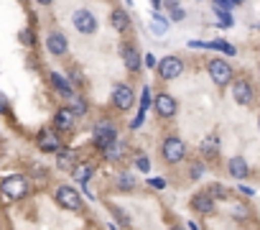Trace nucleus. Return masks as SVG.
Returning a JSON list of instances; mask_svg holds the SVG:
<instances>
[{"mask_svg": "<svg viewBox=\"0 0 260 230\" xmlns=\"http://www.w3.org/2000/svg\"><path fill=\"white\" fill-rule=\"evenodd\" d=\"M153 105H156V112L161 115V118H174L176 115V110H179V105H176V100L171 97V95H166V92H161V95H156V100H153Z\"/></svg>", "mask_w": 260, "mask_h": 230, "instance_id": "f8f14e48", "label": "nucleus"}, {"mask_svg": "<svg viewBox=\"0 0 260 230\" xmlns=\"http://www.w3.org/2000/svg\"><path fill=\"white\" fill-rule=\"evenodd\" d=\"M112 215L117 217V222H120L122 227H127V225H130V220H127V215H125L122 210H117V207H112Z\"/></svg>", "mask_w": 260, "mask_h": 230, "instance_id": "cd10ccee", "label": "nucleus"}, {"mask_svg": "<svg viewBox=\"0 0 260 230\" xmlns=\"http://www.w3.org/2000/svg\"><path fill=\"white\" fill-rule=\"evenodd\" d=\"M143 64H146V67H158V62H156V56H153V54H146Z\"/></svg>", "mask_w": 260, "mask_h": 230, "instance_id": "2f4dec72", "label": "nucleus"}, {"mask_svg": "<svg viewBox=\"0 0 260 230\" xmlns=\"http://www.w3.org/2000/svg\"><path fill=\"white\" fill-rule=\"evenodd\" d=\"M110 23H112V28H115L117 34H127V31H130V16H127V11L115 8V11L110 13Z\"/></svg>", "mask_w": 260, "mask_h": 230, "instance_id": "f3484780", "label": "nucleus"}, {"mask_svg": "<svg viewBox=\"0 0 260 230\" xmlns=\"http://www.w3.org/2000/svg\"><path fill=\"white\" fill-rule=\"evenodd\" d=\"M92 138H94V146H97V149H105L110 141H115V138H117V128H115L110 121H102V123H97V126H94Z\"/></svg>", "mask_w": 260, "mask_h": 230, "instance_id": "9d476101", "label": "nucleus"}, {"mask_svg": "<svg viewBox=\"0 0 260 230\" xmlns=\"http://www.w3.org/2000/svg\"><path fill=\"white\" fill-rule=\"evenodd\" d=\"M219 154V138L212 133V136H207V138H202V156H207V159H214Z\"/></svg>", "mask_w": 260, "mask_h": 230, "instance_id": "6ab92c4d", "label": "nucleus"}, {"mask_svg": "<svg viewBox=\"0 0 260 230\" xmlns=\"http://www.w3.org/2000/svg\"><path fill=\"white\" fill-rule=\"evenodd\" d=\"M39 149H41L44 154H56V151L61 149L59 133H54V131H41V133H39Z\"/></svg>", "mask_w": 260, "mask_h": 230, "instance_id": "2eb2a0df", "label": "nucleus"}, {"mask_svg": "<svg viewBox=\"0 0 260 230\" xmlns=\"http://www.w3.org/2000/svg\"><path fill=\"white\" fill-rule=\"evenodd\" d=\"M257 128H260V121H257Z\"/></svg>", "mask_w": 260, "mask_h": 230, "instance_id": "ea45409f", "label": "nucleus"}, {"mask_svg": "<svg viewBox=\"0 0 260 230\" xmlns=\"http://www.w3.org/2000/svg\"><path fill=\"white\" fill-rule=\"evenodd\" d=\"M136 187V179H133V174H127V171H120L117 174V189H122V192H130Z\"/></svg>", "mask_w": 260, "mask_h": 230, "instance_id": "b1692460", "label": "nucleus"}, {"mask_svg": "<svg viewBox=\"0 0 260 230\" xmlns=\"http://www.w3.org/2000/svg\"><path fill=\"white\" fill-rule=\"evenodd\" d=\"M120 59H122V64H125L127 72H141V67H143L141 51H138L133 44H127V41L120 44Z\"/></svg>", "mask_w": 260, "mask_h": 230, "instance_id": "423d86ee", "label": "nucleus"}, {"mask_svg": "<svg viewBox=\"0 0 260 230\" xmlns=\"http://www.w3.org/2000/svg\"><path fill=\"white\" fill-rule=\"evenodd\" d=\"M72 23H74V28H77L79 34H84V36H92V34L97 31V18H94V16H92V11H87V8L74 11Z\"/></svg>", "mask_w": 260, "mask_h": 230, "instance_id": "39448f33", "label": "nucleus"}, {"mask_svg": "<svg viewBox=\"0 0 260 230\" xmlns=\"http://www.w3.org/2000/svg\"><path fill=\"white\" fill-rule=\"evenodd\" d=\"M191 210L194 212H202V215H212L214 212V197L204 189V192H197L191 197Z\"/></svg>", "mask_w": 260, "mask_h": 230, "instance_id": "4468645a", "label": "nucleus"}, {"mask_svg": "<svg viewBox=\"0 0 260 230\" xmlns=\"http://www.w3.org/2000/svg\"><path fill=\"white\" fill-rule=\"evenodd\" d=\"M171 230H186V227H181V225H174V227H171Z\"/></svg>", "mask_w": 260, "mask_h": 230, "instance_id": "e433bc0d", "label": "nucleus"}, {"mask_svg": "<svg viewBox=\"0 0 260 230\" xmlns=\"http://www.w3.org/2000/svg\"><path fill=\"white\" fill-rule=\"evenodd\" d=\"M54 199H56V205L59 207H64V210H69V212H77V210H82V194L74 189V187H59L56 192H54Z\"/></svg>", "mask_w": 260, "mask_h": 230, "instance_id": "20e7f679", "label": "nucleus"}, {"mask_svg": "<svg viewBox=\"0 0 260 230\" xmlns=\"http://www.w3.org/2000/svg\"><path fill=\"white\" fill-rule=\"evenodd\" d=\"M214 199H227L230 197V192H227V187H222V184H212L209 189H207Z\"/></svg>", "mask_w": 260, "mask_h": 230, "instance_id": "a878e982", "label": "nucleus"}, {"mask_svg": "<svg viewBox=\"0 0 260 230\" xmlns=\"http://www.w3.org/2000/svg\"><path fill=\"white\" fill-rule=\"evenodd\" d=\"M136 169L146 174V171L151 169V161H148V156H143V154H138V156H136Z\"/></svg>", "mask_w": 260, "mask_h": 230, "instance_id": "bb28decb", "label": "nucleus"}, {"mask_svg": "<svg viewBox=\"0 0 260 230\" xmlns=\"http://www.w3.org/2000/svg\"><path fill=\"white\" fill-rule=\"evenodd\" d=\"M0 112H8V100H6L3 92H0Z\"/></svg>", "mask_w": 260, "mask_h": 230, "instance_id": "72a5a7b5", "label": "nucleus"}, {"mask_svg": "<svg viewBox=\"0 0 260 230\" xmlns=\"http://www.w3.org/2000/svg\"><path fill=\"white\" fill-rule=\"evenodd\" d=\"M46 49H49L51 56H64V54L69 51L67 36H64L61 31H51V34L46 36Z\"/></svg>", "mask_w": 260, "mask_h": 230, "instance_id": "ddd939ff", "label": "nucleus"}, {"mask_svg": "<svg viewBox=\"0 0 260 230\" xmlns=\"http://www.w3.org/2000/svg\"><path fill=\"white\" fill-rule=\"evenodd\" d=\"M125 3H127V6H133V0H125Z\"/></svg>", "mask_w": 260, "mask_h": 230, "instance_id": "58836bf2", "label": "nucleus"}, {"mask_svg": "<svg viewBox=\"0 0 260 230\" xmlns=\"http://www.w3.org/2000/svg\"><path fill=\"white\" fill-rule=\"evenodd\" d=\"M209 77H212V82H214L217 87H227V84H232L235 72H232L230 62H224V59H212V62H209Z\"/></svg>", "mask_w": 260, "mask_h": 230, "instance_id": "f03ea898", "label": "nucleus"}, {"mask_svg": "<svg viewBox=\"0 0 260 230\" xmlns=\"http://www.w3.org/2000/svg\"><path fill=\"white\" fill-rule=\"evenodd\" d=\"M36 3H39V6H51L54 0H36Z\"/></svg>", "mask_w": 260, "mask_h": 230, "instance_id": "c9c22d12", "label": "nucleus"}, {"mask_svg": "<svg viewBox=\"0 0 260 230\" xmlns=\"http://www.w3.org/2000/svg\"><path fill=\"white\" fill-rule=\"evenodd\" d=\"M232 3H235V6H240V3H245V0H232Z\"/></svg>", "mask_w": 260, "mask_h": 230, "instance_id": "4c0bfd02", "label": "nucleus"}, {"mask_svg": "<svg viewBox=\"0 0 260 230\" xmlns=\"http://www.w3.org/2000/svg\"><path fill=\"white\" fill-rule=\"evenodd\" d=\"M164 8L169 11L171 21H184V18H186V11L176 3V0H164Z\"/></svg>", "mask_w": 260, "mask_h": 230, "instance_id": "4be33fe9", "label": "nucleus"}, {"mask_svg": "<svg viewBox=\"0 0 260 230\" xmlns=\"http://www.w3.org/2000/svg\"><path fill=\"white\" fill-rule=\"evenodd\" d=\"M67 100H69V107H72L77 115H84V112H87V102H84V97L72 95V97H67Z\"/></svg>", "mask_w": 260, "mask_h": 230, "instance_id": "393cba45", "label": "nucleus"}, {"mask_svg": "<svg viewBox=\"0 0 260 230\" xmlns=\"http://www.w3.org/2000/svg\"><path fill=\"white\" fill-rule=\"evenodd\" d=\"M77 118H79V115H77L72 107H59L56 115H54V128H56L59 133H69V131H74Z\"/></svg>", "mask_w": 260, "mask_h": 230, "instance_id": "0eeeda50", "label": "nucleus"}, {"mask_svg": "<svg viewBox=\"0 0 260 230\" xmlns=\"http://www.w3.org/2000/svg\"><path fill=\"white\" fill-rule=\"evenodd\" d=\"M230 174H232V179H245L247 177V161L242 156H232L230 159Z\"/></svg>", "mask_w": 260, "mask_h": 230, "instance_id": "aec40b11", "label": "nucleus"}, {"mask_svg": "<svg viewBox=\"0 0 260 230\" xmlns=\"http://www.w3.org/2000/svg\"><path fill=\"white\" fill-rule=\"evenodd\" d=\"M161 154H164V161L166 164H179L186 156V143L179 136H169L164 141V146H161Z\"/></svg>", "mask_w": 260, "mask_h": 230, "instance_id": "7ed1b4c3", "label": "nucleus"}, {"mask_svg": "<svg viewBox=\"0 0 260 230\" xmlns=\"http://www.w3.org/2000/svg\"><path fill=\"white\" fill-rule=\"evenodd\" d=\"M21 44H26V46H31V44H34V34H31L28 28H23V31H21Z\"/></svg>", "mask_w": 260, "mask_h": 230, "instance_id": "c85d7f7f", "label": "nucleus"}, {"mask_svg": "<svg viewBox=\"0 0 260 230\" xmlns=\"http://www.w3.org/2000/svg\"><path fill=\"white\" fill-rule=\"evenodd\" d=\"M92 171H94V169H92L89 164H77V166L72 169V174H74V179H79V182H82L84 187L89 184V177H92Z\"/></svg>", "mask_w": 260, "mask_h": 230, "instance_id": "5701e85b", "label": "nucleus"}, {"mask_svg": "<svg viewBox=\"0 0 260 230\" xmlns=\"http://www.w3.org/2000/svg\"><path fill=\"white\" fill-rule=\"evenodd\" d=\"M51 84H54L64 97H72V95H74V87H72V84L67 82V77H64V74H59V72H51Z\"/></svg>", "mask_w": 260, "mask_h": 230, "instance_id": "412c9836", "label": "nucleus"}, {"mask_svg": "<svg viewBox=\"0 0 260 230\" xmlns=\"http://www.w3.org/2000/svg\"><path fill=\"white\" fill-rule=\"evenodd\" d=\"M212 3H214V8H222V11H230L235 6L232 0H212Z\"/></svg>", "mask_w": 260, "mask_h": 230, "instance_id": "c756f323", "label": "nucleus"}, {"mask_svg": "<svg viewBox=\"0 0 260 230\" xmlns=\"http://www.w3.org/2000/svg\"><path fill=\"white\" fill-rule=\"evenodd\" d=\"M151 187H156V189H164V187H166V179H164V177H153V179H151Z\"/></svg>", "mask_w": 260, "mask_h": 230, "instance_id": "7c9ffc66", "label": "nucleus"}, {"mask_svg": "<svg viewBox=\"0 0 260 230\" xmlns=\"http://www.w3.org/2000/svg\"><path fill=\"white\" fill-rule=\"evenodd\" d=\"M202 171H204V166H202V164H194V166H191V179H199Z\"/></svg>", "mask_w": 260, "mask_h": 230, "instance_id": "473e14b6", "label": "nucleus"}, {"mask_svg": "<svg viewBox=\"0 0 260 230\" xmlns=\"http://www.w3.org/2000/svg\"><path fill=\"white\" fill-rule=\"evenodd\" d=\"M102 156H105L107 161H120V159L125 156V141H122V138L110 141V143L102 149Z\"/></svg>", "mask_w": 260, "mask_h": 230, "instance_id": "a211bd4d", "label": "nucleus"}, {"mask_svg": "<svg viewBox=\"0 0 260 230\" xmlns=\"http://www.w3.org/2000/svg\"><path fill=\"white\" fill-rule=\"evenodd\" d=\"M151 3H153V8H156V11H158V8H161V6H164V0H151Z\"/></svg>", "mask_w": 260, "mask_h": 230, "instance_id": "f704fd0d", "label": "nucleus"}, {"mask_svg": "<svg viewBox=\"0 0 260 230\" xmlns=\"http://www.w3.org/2000/svg\"><path fill=\"white\" fill-rule=\"evenodd\" d=\"M77 164H79V159H77V151H74V149H64V146H61V149L56 151V166H59L61 171H72Z\"/></svg>", "mask_w": 260, "mask_h": 230, "instance_id": "dca6fc26", "label": "nucleus"}, {"mask_svg": "<svg viewBox=\"0 0 260 230\" xmlns=\"http://www.w3.org/2000/svg\"><path fill=\"white\" fill-rule=\"evenodd\" d=\"M28 192H31V184H28V177L23 174H11L0 182V199L3 202H18Z\"/></svg>", "mask_w": 260, "mask_h": 230, "instance_id": "f257e3e1", "label": "nucleus"}, {"mask_svg": "<svg viewBox=\"0 0 260 230\" xmlns=\"http://www.w3.org/2000/svg\"><path fill=\"white\" fill-rule=\"evenodd\" d=\"M232 97H235V102L237 105H250L252 102V97H255V92H252V84L247 82V79H232Z\"/></svg>", "mask_w": 260, "mask_h": 230, "instance_id": "9b49d317", "label": "nucleus"}, {"mask_svg": "<svg viewBox=\"0 0 260 230\" xmlns=\"http://www.w3.org/2000/svg\"><path fill=\"white\" fill-rule=\"evenodd\" d=\"M156 69H158L161 79H176V77H181V72H184V62H181L179 56H164Z\"/></svg>", "mask_w": 260, "mask_h": 230, "instance_id": "6e6552de", "label": "nucleus"}, {"mask_svg": "<svg viewBox=\"0 0 260 230\" xmlns=\"http://www.w3.org/2000/svg\"><path fill=\"white\" fill-rule=\"evenodd\" d=\"M133 102H136V92L130 90L127 84H117V87L112 90V105H115L120 112L130 110V107H133Z\"/></svg>", "mask_w": 260, "mask_h": 230, "instance_id": "1a4fd4ad", "label": "nucleus"}]
</instances>
